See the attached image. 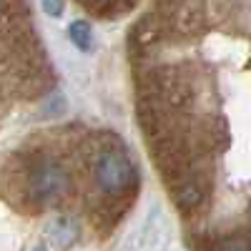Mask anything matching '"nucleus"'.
Returning a JSON list of instances; mask_svg holds the SVG:
<instances>
[{"label":"nucleus","instance_id":"nucleus-5","mask_svg":"<svg viewBox=\"0 0 251 251\" xmlns=\"http://www.w3.org/2000/svg\"><path fill=\"white\" fill-rule=\"evenodd\" d=\"M43 8H46V13H50L53 18H58L63 13V0H43Z\"/></svg>","mask_w":251,"mask_h":251},{"label":"nucleus","instance_id":"nucleus-4","mask_svg":"<svg viewBox=\"0 0 251 251\" xmlns=\"http://www.w3.org/2000/svg\"><path fill=\"white\" fill-rule=\"evenodd\" d=\"M68 38L73 40L75 48H80V50H91V46H93L91 25L86 23V20H73V23L68 25Z\"/></svg>","mask_w":251,"mask_h":251},{"label":"nucleus","instance_id":"nucleus-2","mask_svg":"<svg viewBox=\"0 0 251 251\" xmlns=\"http://www.w3.org/2000/svg\"><path fill=\"white\" fill-rule=\"evenodd\" d=\"M93 176H96V183L100 186V191H106V194H123L126 188L131 186L136 171H133V163L126 156H121L116 151H103L96 158Z\"/></svg>","mask_w":251,"mask_h":251},{"label":"nucleus","instance_id":"nucleus-1","mask_svg":"<svg viewBox=\"0 0 251 251\" xmlns=\"http://www.w3.org/2000/svg\"><path fill=\"white\" fill-rule=\"evenodd\" d=\"M68 171L53 158H46L35 163L28 178V194L35 203H53L68 191Z\"/></svg>","mask_w":251,"mask_h":251},{"label":"nucleus","instance_id":"nucleus-3","mask_svg":"<svg viewBox=\"0 0 251 251\" xmlns=\"http://www.w3.org/2000/svg\"><path fill=\"white\" fill-rule=\"evenodd\" d=\"M75 234H78V224L71 216H58L48 226V239H50L53 246H68V244H73Z\"/></svg>","mask_w":251,"mask_h":251},{"label":"nucleus","instance_id":"nucleus-6","mask_svg":"<svg viewBox=\"0 0 251 251\" xmlns=\"http://www.w3.org/2000/svg\"><path fill=\"white\" fill-rule=\"evenodd\" d=\"M3 3H5V0H0V8H3Z\"/></svg>","mask_w":251,"mask_h":251}]
</instances>
